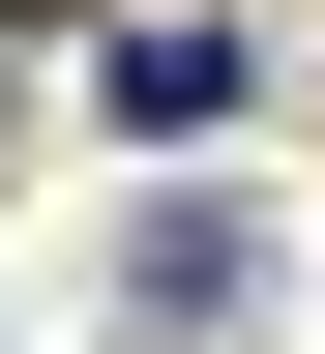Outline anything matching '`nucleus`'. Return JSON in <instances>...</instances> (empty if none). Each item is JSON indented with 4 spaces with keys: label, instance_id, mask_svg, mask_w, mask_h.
<instances>
[{
    "label": "nucleus",
    "instance_id": "1",
    "mask_svg": "<svg viewBox=\"0 0 325 354\" xmlns=\"http://www.w3.org/2000/svg\"><path fill=\"white\" fill-rule=\"evenodd\" d=\"M118 295H148V325H237V295H266V236H237V207H148V236H118Z\"/></svg>",
    "mask_w": 325,
    "mask_h": 354
}]
</instances>
